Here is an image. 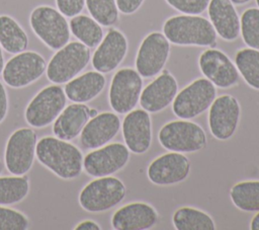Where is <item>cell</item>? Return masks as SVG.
Returning a JSON list of instances; mask_svg holds the SVG:
<instances>
[{"label":"cell","instance_id":"6da1fadb","mask_svg":"<svg viewBox=\"0 0 259 230\" xmlns=\"http://www.w3.org/2000/svg\"><path fill=\"white\" fill-rule=\"evenodd\" d=\"M39 163L64 179L77 177L83 169V155L78 147L57 137H44L36 143Z\"/></svg>","mask_w":259,"mask_h":230},{"label":"cell","instance_id":"7a4b0ae2","mask_svg":"<svg viewBox=\"0 0 259 230\" xmlns=\"http://www.w3.org/2000/svg\"><path fill=\"white\" fill-rule=\"evenodd\" d=\"M167 40L177 46L212 47L215 45L217 32L211 22L199 15H175L163 24Z\"/></svg>","mask_w":259,"mask_h":230},{"label":"cell","instance_id":"3957f363","mask_svg":"<svg viewBox=\"0 0 259 230\" xmlns=\"http://www.w3.org/2000/svg\"><path fill=\"white\" fill-rule=\"evenodd\" d=\"M124 183L113 176H101L87 183L79 195L80 206L88 212L107 211L119 204L125 197Z\"/></svg>","mask_w":259,"mask_h":230},{"label":"cell","instance_id":"277c9868","mask_svg":"<svg viewBox=\"0 0 259 230\" xmlns=\"http://www.w3.org/2000/svg\"><path fill=\"white\" fill-rule=\"evenodd\" d=\"M30 26L38 39L52 50H59L70 40V26L59 10L41 5L35 7L29 16Z\"/></svg>","mask_w":259,"mask_h":230},{"label":"cell","instance_id":"5b68a950","mask_svg":"<svg viewBox=\"0 0 259 230\" xmlns=\"http://www.w3.org/2000/svg\"><path fill=\"white\" fill-rule=\"evenodd\" d=\"M90 49L81 42H71L59 49L47 66L48 79L62 84L75 78L89 63Z\"/></svg>","mask_w":259,"mask_h":230},{"label":"cell","instance_id":"8992f818","mask_svg":"<svg viewBox=\"0 0 259 230\" xmlns=\"http://www.w3.org/2000/svg\"><path fill=\"white\" fill-rule=\"evenodd\" d=\"M160 144L169 151L190 153L203 149L206 135L203 129L190 121H172L164 125L158 135Z\"/></svg>","mask_w":259,"mask_h":230},{"label":"cell","instance_id":"52a82bcc","mask_svg":"<svg viewBox=\"0 0 259 230\" xmlns=\"http://www.w3.org/2000/svg\"><path fill=\"white\" fill-rule=\"evenodd\" d=\"M217 95L214 85L206 78H198L176 94L172 109L176 117L188 120L205 111Z\"/></svg>","mask_w":259,"mask_h":230},{"label":"cell","instance_id":"ba28073f","mask_svg":"<svg viewBox=\"0 0 259 230\" xmlns=\"http://www.w3.org/2000/svg\"><path fill=\"white\" fill-rule=\"evenodd\" d=\"M67 96L59 85H50L38 91L25 108L24 117L33 128H45L65 108Z\"/></svg>","mask_w":259,"mask_h":230},{"label":"cell","instance_id":"9c48e42d","mask_svg":"<svg viewBox=\"0 0 259 230\" xmlns=\"http://www.w3.org/2000/svg\"><path fill=\"white\" fill-rule=\"evenodd\" d=\"M37 137L29 128L14 131L9 137L5 148V164L13 175H24L32 166Z\"/></svg>","mask_w":259,"mask_h":230},{"label":"cell","instance_id":"30bf717a","mask_svg":"<svg viewBox=\"0 0 259 230\" xmlns=\"http://www.w3.org/2000/svg\"><path fill=\"white\" fill-rule=\"evenodd\" d=\"M143 87V79L137 70L119 69L112 77L109 87V103L117 113H127L137 105Z\"/></svg>","mask_w":259,"mask_h":230},{"label":"cell","instance_id":"8fae6325","mask_svg":"<svg viewBox=\"0 0 259 230\" xmlns=\"http://www.w3.org/2000/svg\"><path fill=\"white\" fill-rule=\"evenodd\" d=\"M44 57L32 51H23L12 57L2 71L5 83L14 88L25 87L37 80L46 71Z\"/></svg>","mask_w":259,"mask_h":230},{"label":"cell","instance_id":"7c38bea8","mask_svg":"<svg viewBox=\"0 0 259 230\" xmlns=\"http://www.w3.org/2000/svg\"><path fill=\"white\" fill-rule=\"evenodd\" d=\"M170 54V42L164 33L153 31L142 41L136 57V69L142 77L150 78L162 71Z\"/></svg>","mask_w":259,"mask_h":230},{"label":"cell","instance_id":"4fadbf2b","mask_svg":"<svg viewBox=\"0 0 259 230\" xmlns=\"http://www.w3.org/2000/svg\"><path fill=\"white\" fill-rule=\"evenodd\" d=\"M240 103L230 94L221 95L212 101L208 112V127L211 135L218 140L230 139L239 124Z\"/></svg>","mask_w":259,"mask_h":230},{"label":"cell","instance_id":"5bb4252c","mask_svg":"<svg viewBox=\"0 0 259 230\" xmlns=\"http://www.w3.org/2000/svg\"><path fill=\"white\" fill-rule=\"evenodd\" d=\"M128 160V148L121 143H111L88 153L83 159V168L91 176H107L123 168Z\"/></svg>","mask_w":259,"mask_h":230},{"label":"cell","instance_id":"9a60e30c","mask_svg":"<svg viewBox=\"0 0 259 230\" xmlns=\"http://www.w3.org/2000/svg\"><path fill=\"white\" fill-rule=\"evenodd\" d=\"M201 73L214 86L230 88L239 81V71L231 59L222 51L208 49L203 51L198 59Z\"/></svg>","mask_w":259,"mask_h":230},{"label":"cell","instance_id":"2e32d148","mask_svg":"<svg viewBox=\"0 0 259 230\" xmlns=\"http://www.w3.org/2000/svg\"><path fill=\"white\" fill-rule=\"evenodd\" d=\"M190 172V162L182 153L170 152L155 158L148 166L147 174L151 182L171 185L183 181Z\"/></svg>","mask_w":259,"mask_h":230},{"label":"cell","instance_id":"e0dca14e","mask_svg":"<svg viewBox=\"0 0 259 230\" xmlns=\"http://www.w3.org/2000/svg\"><path fill=\"white\" fill-rule=\"evenodd\" d=\"M127 53V40L116 28H110L102 39L92 57L93 68L108 73L117 68Z\"/></svg>","mask_w":259,"mask_h":230},{"label":"cell","instance_id":"ac0fdd59","mask_svg":"<svg viewBox=\"0 0 259 230\" xmlns=\"http://www.w3.org/2000/svg\"><path fill=\"white\" fill-rule=\"evenodd\" d=\"M122 136L130 151L136 154L147 152L152 142V123L149 112L145 109L127 112L122 122Z\"/></svg>","mask_w":259,"mask_h":230},{"label":"cell","instance_id":"d6986e66","mask_svg":"<svg viewBox=\"0 0 259 230\" xmlns=\"http://www.w3.org/2000/svg\"><path fill=\"white\" fill-rule=\"evenodd\" d=\"M177 91L176 79L165 70L143 89L140 96L141 105L150 112L161 111L174 100Z\"/></svg>","mask_w":259,"mask_h":230},{"label":"cell","instance_id":"ffe728a7","mask_svg":"<svg viewBox=\"0 0 259 230\" xmlns=\"http://www.w3.org/2000/svg\"><path fill=\"white\" fill-rule=\"evenodd\" d=\"M120 128L119 118L109 111L91 118L81 132V144L85 149H97L111 141Z\"/></svg>","mask_w":259,"mask_h":230},{"label":"cell","instance_id":"44dd1931","mask_svg":"<svg viewBox=\"0 0 259 230\" xmlns=\"http://www.w3.org/2000/svg\"><path fill=\"white\" fill-rule=\"evenodd\" d=\"M158 213L147 203L135 202L119 208L111 218V225L116 230H146L156 225Z\"/></svg>","mask_w":259,"mask_h":230},{"label":"cell","instance_id":"7402d4cb","mask_svg":"<svg viewBox=\"0 0 259 230\" xmlns=\"http://www.w3.org/2000/svg\"><path fill=\"white\" fill-rule=\"evenodd\" d=\"M209 21L217 34L232 42L240 34V18L231 0H210L207 6Z\"/></svg>","mask_w":259,"mask_h":230},{"label":"cell","instance_id":"603a6c76","mask_svg":"<svg viewBox=\"0 0 259 230\" xmlns=\"http://www.w3.org/2000/svg\"><path fill=\"white\" fill-rule=\"evenodd\" d=\"M89 107L83 103H72L66 106L55 120L53 132L57 138L71 141L83 130L90 119Z\"/></svg>","mask_w":259,"mask_h":230},{"label":"cell","instance_id":"cb8c5ba5","mask_svg":"<svg viewBox=\"0 0 259 230\" xmlns=\"http://www.w3.org/2000/svg\"><path fill=\"white\" fill-rule=\"evenodd\" d=\"M106 80L98 71H88L71 79L65 86L66 96L74 102L84 103L95 98L105 87Z\"/></svg>","mask_w":259,"mask_h":230},{"label":"cell","instance_id":"d4e9b609","mask_svg":"<svg viewBox=\"0 0 259 230\" xmlns=\"http://www.w3.org/2000/svg\"><path fill=\"white\" fill-rule=\"evenodd\" d=\"M0 46L10 54L21 53L28 46L26 32L8 15H0Z\"/></svg>","mask_w":259,"mask_h":230},{"label":"cell","instance_id":"484cf974","mask_svg":"<svg viewBox=\"0 0 259 230\" xmlns=\"http://www.w3.org/2000/svg\"><path fill=\"white\" fill-rule=\"evenodd\" d=\"M173 225L177 230H214L212 218L205 212L192 207H182L173 214Z\"/></svg>","mask_w":259,"mask_h":230},{"label":"cell","instance_id":"4316f807","mask_svg":"<svg viewBox=\"0 0 259 230\" xmlns=\"http://www.w3.org/2000/svg\"><path fill=\"white\" fill-rule=\"evenodd\" d=\"M71 32L88 48L97 47L103 39L101 25L87 15H75L69 22Z\"/></svg>","mask_w":259,"mask_h":230},{"label":"cell","instance_id":"83f0119b","mask_svg":"<svg viewBox=\"0 0 259 230\" xmlns=\"http://www.w3.org/2000/svg\"><path fill=\"white\" fill-rule=\"evenodd\" d=\"M232 203L245 212L259 211V180H248L234 184L230 190Z\"/></svg>","mask_w":259,"mask_h":230},{"label":"cell","instance_id":"f1b7e54d","mask_svg":"<svg viewBox=\"0 0 259 230\" xmlns=\"http://www.w3.org/2000/svg\"><path fill=\"white\" fill-rule=\"evenodd\" d=\"M235 63L246 83L259 90V50L252 48L239 50L235 56Z\"/></svg>","mask_w":259,"mask_h":230},{"label":"cell","instance_id":"f546056e","mask_svg":"<svg viewBox=\"0 0 259 230\" xmlns=\"http://www.w3.org/2000/svg\"><path fill=\"white\" fill-rule=\"evenodd\" d=\"M29 191L28 179L24 176L0 177V205H12L21 202Z\"/></svg>","mask_w":259,"mask_h":230},{"label":"cell","instance_id":"4dcf8cb0","mask_svg":"<svg viewBox=\"0 0 259 230\" xmlns=\"http://www.w3.org/2000/svg\"><path fill=\"white\" fill-rule=\"evenodd\" d=\"M87 9L100 25L111 26L118 20V9L115 0H85Z\"/></svg>","mask_w":259,"mask_h":230},{"label":"cell","instance_id":"1f68e13d","mask_svg":"<svg viewBox=\"0 0 259 230\" xmlns=\"http://www.w3.org/2000/svg\"><path fill=\"white\" fill-rule=\"evenodd\" d=\"M240 32L244 43L259 50V8L246 9L240 18Z\"/></svg>","mask_w":259,"mask_h":230},{"label":"cell","instance_id":"d6a6232c","mask_svg":"<svg viewBox=\"0 0 259 230\" xmlns=\"http://www.w3.org/2000/svg\"><path fill=\"white\" fill-rule=\"evenodd\" d=\"M27 218L20 212L0 206V230H25Z\"/></svg>","mask_w":259,"mask_h":230},{"label":"cell","instance_id":"836d02e7","mask_svg":"<svg viewBox=\"0 0 259 230\" xmlns=\"http://www.w3.org/2000/svg\"><path fill=\"white\" fill-rule=\"evenodd\" d=\"M171 7L184 14L198 15L206 10L210 0H165Z\"/></svg>","mask_w":259,"mask_h":230},{"label":"cell","instance_id":"e575fe53","mask_svg":"<svg viewBox=\"0 0 259 230\" xmlns=\"http://www.w3.org/2000/svg\"><path fill=\"white\" fill-rule=\"evenodd\" d=\"M56 4L63 15L73 17L83 10L85 0H56Z\"/></svg>","mask_w":259,"mask_h":230},{"label":"cell","instance_id":"d590c367","mask_svg":"<svg viewBox=\"0 0 259 230\" xmlns=\"http://www.w3.org/2000/svg\"><path fill=\"white\" fill-rule=\"evenodd\" d=\"M117 9L123 14L135 13L143 4L144 0H115Z\"/></svg>","mask_w":259,"mask_h":230},{"label":"cell","instance_id":"8d00e7d4","mask_svg":"<svg viewBox=\"0 0 259 230\" xmlns=\"http://www.w3.org/2000/svg\"><path fill=\"white\" fill-rule=\"evenodd\" d=\"M8 110V98L5 87L0 82V123L5 119Z\"/></svg>","mask_w":259,"mask_h":230},{"label":"cell","instance_id":"74e56055","mask_svg":"<svg viewBox=\"0 0 259 230\" xmlns=\"http://www.w3.org/2000/svg\"><path fill=\"white\" fill-rule=\"evenodd\" d=\"M75 229L76 230H99L100 226L96 222H94V221L85 220V221L79 223L75 227Z\"/></svg>","mask_w":259,"mask_h":230},{"label":"cell","instance_id":"f35d334b","mask_svg":"<svg viewBox=\"0 0 259 230\" xmlns=\"http://www.w3.org/2000/svg\"><path fill=\"white\" fill-rule=\"evenodd\" d=\"M250 228L252 230H259V211L258 213L253 217L251 224H250Z\"/></svg>","mask_w":259,"mask_h":230},{"label":"cell","instance_id":"ab89813d","mask_svg":"<svg viewBox=\"0 0 259 230\" xmlns=\"http://www.w3.org/2000/svg\"><path fill=\"white\" fill-rule=\"evenodd\" d=\"M4 68V58H3V54H2V50H1V46H0V74L2 73Z\"/></svg>","mask_w":259,"mask_h":230},{"label":"cell","instance_id":"60d3db41","mask_svg":"<svg viewBox=\"0 0 259 230\" xmlns=\"http://www.w3.org/2000/svg\"><path fill=\"white\" fill-rule=\"evenodd\" d=\"M234 4H237V5H243V4H245V3H247V2H249L250 0H231Z\"/></svg>","mask_w":259,"mask_h":230},{"label":"cell","instance_id":"b9f144b4","mask_svg":"<svg viewBox=\"0 0 259 230\" xmlns=\"http://www.w3.org/2000/svg\"><path fill=\"white\" fill-rule=\"evenodd\" d=\"M98 114V112H97V110L95 109V108H90L89 109V116H90V119L91 118H93V117H95V116H97Z\"/></svg>","mask_w":259,"mask_h":230},{"label":"cell","instance_id":"7bdbcfd3","mask_svg":"<svg viewBox=\"0 0 259 230\" xmlns=\"http://www.w3.org/2000/svg\"><path fill=\"white\" fill-rule=\"evenodd\" d=\"M2 168H3V165H2V163H1V161H0V173H1V171H2Z\"/></svg>","mask_w":259,"mask_h":230},{"label":"cell","instance_id":"ee69618b","mask_svg":"<svg viewBox=\"0 0 259 230\" xmlns=\"http://www.w3.org/2000/svg\"><path fill=\"white\" fill-rule=\"evenodd\" d=\"M256 3H257V6H258V8H259V0H256Z\"/></svg>","mask_w":259,"mask_h":230}]
</instances>
